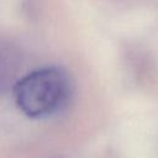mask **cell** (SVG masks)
I'll list each match as a JSON object with an SVG mask.
<instances>
[{
    "label": "cell",
    "mask_w": 158,
    "mask_h": 158,
    "mask_svg": "<svg viewBox=\"0 0 158 158\" xmlns=\"http://www.w3.org/2000/svg\"><path fill=\"white\" fill-rule=\"evenodd\" d=\"M19 109L32 118L51 116L67 101L69 79L59 67H43L21 78L14 89Z\"/></svg>",
    "instance_id": "obj_1"
},
{
    "label": "cell",
    "mask_w": 158,
    "mask_h": 158,
    "mask_svg": "<svg viewBox=\"0 0 158 158\" xmlns=\"http://www.w3.org/2000/svg\"><path fill=\"white\" fill-rule=\"evenodd\" d=\"M52 158H60V157H52Z\"/></svg>",
    "instance_id": "obj_2"
}]
</instances>
